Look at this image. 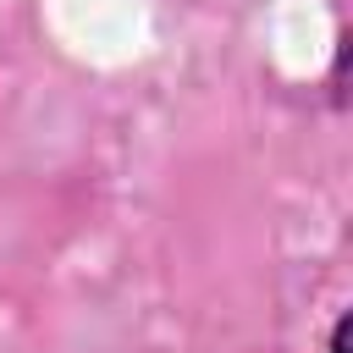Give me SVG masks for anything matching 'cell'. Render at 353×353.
I'll list each match as a JSON object with an SVG mask.
<instances>
[{
	"label": "cell",
	"mask_w": 353,
	"mask_h": 353,
	"mask_svg": "<svg viewBox=\"0 0 353 353\" xmlns=\"http://www.w3.org/2000/svg\"><path fill=\"white\" fill-rule=\"evenodd\" d=\"M347 331H353V320L342 314V320H336V336H331V353H347Z\"/></svg>",
	"instance_id": "6da1fadb"
}]
</instances>
